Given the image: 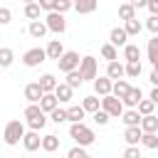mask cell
<instances>
[{"mask_svg":"<svg viewBox=\"0 0 158 158\" xmlns=\"http://www.w3.org/2000/svg\"><path fill=\"white\" fill-rule=\"evenodd\" d=\"M148 59H151V64L158 62V35H153V40H148Z\"/></svg>","mask_w":158,"mask_h":158,"instance_id":"f1b7e54d","label":"cell"},{"mask_svg":"<svg viewBox=\"0 0 158 158\" xmlns=\"http://www.w3.org/2000/svg\"><path fill=\"white\" fill-rule=\"evenodd\" d=\"M47 22H40V20H35V22H30V27H27V32L35 37V40H42L44 35H47Z\"/></svg>","mask_w":158,"mask_h":158,"instance_id":"2e32d148","label":"cell"},{"mask_svg":"<svg viewBox=\"0 0 158 158\" xmlns=\"http://www.w3.org/2000/svg\"><path fill=\"white\" fill-rule=\"evenodd\" d=\"M143 101V94H141V89L138 86H131V91L126 94V99H123V106H128V109H138V104Z\"/></svg>","mask_w":158,"mask_h":158,"instance_id":"9a60e30c","label":"cell"},{"mask_svg":"<svg viewBox=\"0 0 158 158\" xmlns=\"http://www.w3.org/2000/svg\"><path fill=\"white\" fill-rule=\"evenodd\" d=\"M72 94H74V89H72L67 81H62V84L54 89V96L59 99V104H62V101H72Z\"/></svg>","mask_w":158,"mask_h":158,"instance_id":"44dd1931","label":"cell"},{"mask_svg":"<svg viewBox=\"0 0 158 158\" xmlns=\"http://www.w3.org/2000/svg\"><path fill=\"white\" fill-rule=\"evenodd\" d=\"M69 136L77 141V146H91L94 143V131L86 126V123H72V128H69Z\"/></svg>","mask_w":158,"mask_h":158,"instance_id":"3957f363","label":"cell"},{"mask_svg":"<svg viewBox=\"0 0 158 158\" xmlns=\"http://www.w3.org/2000/svg\"><path fill=\"white\" fill-rule=\"evenodd\" d=\"M106 77L109 79H114V81H118L121 77H126V67L116 59V62H109V67H106Z\"/></svg>","mask_w":158,"mask_h":158,"instance_id":"5bb4252c","label":"cell"},{"mask_svg":"<svg viewBox=\"0 0 158 158\" xmlns=\"http://www.w3.org/2000/svg\"><path fill=\"white\" fill-rule=\"evenodd\" d=\"M118 17H121L123 22L133 20V17H136V7H133L131 2H123V5H118Z\"/></svg>","mask_w":158,"mask_h":158,"instance_id":"4316f807","label":"cell"},{"mask_svg":"<svg viewBox=\"0 0 158 158\" xmlns=\"http://www.w3.org/2000/svg\"><path fill=\"white\" fill-rule=\"evenodd\" d=\"M72 7H74V2H72V0H57V10H54V12H62V15H64V12H67V10H72Z\"/></svg>","mask_w":158,"mask_h":158,"instance_id":"60d3db41","label":"cell"},{"mask_svg":"<svg viewBox=\"0 0 158 158\" xmlns=\"http://www.w3.org/2000/svg\"><path fill=\"white\" fill-rule=\"evenodd\" d=\"M42 96H44V89L40 86V81H30V84L25 86V99H27L30 104H40Z\"/></svg>","mask_w":158,"mask_h":158,"instance_id":"ba28073f","label":"cell"},{"mask_svg":"<svg viewBox=\"0 0 158 158\" xmlns=\"http://www.w3.org/2000/svg\"><path fill=\"white\" fill-rule=\"evenodd\" d=\"M153 69H158V62H156V64H153Z\"/></svg>","mask_w":158,"mask_h":158,"instance_id":"f5cc1de1","label":"cell"},{"mask_svg":"<svg viewBox=\"0 0 158 158\" xmlns=\"http://www.w3.org/2000/svg\"><path fill=\"white\" fill-rule=\"evenodd\" d=\"M123 57H126V62H138V59H141L138 44H126V47H123Z\"/></svg>","mask_w":158,"mask_h":158,"instance_id":"83f0119b","label":"cell"},{"mask_svg":"<svg viewBox=\"0 0 158 158\" xmlns=\"http://www.w3.org/2000/svg\"><path fill=\"white\" fill-rule=\"evenodd\" d=\"M141 143H143L146 148H153V151H156V148H158V136H156V133H143Z\"/></svg>","mask_w":158,"mask_h":158,"instance_id":"74e56055","label":"cell"},{"mask_svg":"<svg viewBox=\"0 0 158 158\" xmlns=\"http://www.w3.org/2000/svg\"><path fill=\"white\" fill-rule=\"evenodd\" d=\"M40 86L44 89V94H54V89L59 86V81H57L52 74H42V77H40Z\"/></svg>","mask_w":158,"mask_h":158,"instance_id":"ffe728a7","label":"cell"},{"mask_svg":"<svg viewBox=\"0 0 158 158\" xmlns=\"http://www.w3.org/2000/svg\"><path fill=\"white\" fill-rule=\"evenodd\" d=\"M148 10L151 15H158V0H148Z\"/></svg>","mask_w":158,"mask_h":158,"instance_id":"7dc6e473","label":"cell"},{"mask_svg":"<svg viewBox=\"0 0 158 158\" xmlns=\"http://www.w3.org/2000/svg\"><path fill=\"white\" fill-rule=\"evenodd\" d=\"M101 57H104V59H109V62H116V59H118V52H116V47L109 42V44H104V47H101Z\"/></svg>","mask_w":158,"mask_h":158,"instance_id":"4dcf8cb0","label":"cell"},{"mask_svg":"<svg viewBox=\"0 0 158 158\" xmlns=\"http://www.w3.org/2000/svg\"><path fill=\"white\" fill-rule=\"evenodd\" d=\"M62 54H64L62 42H59V40H52V42L47 44V57H49V59H54V62H59V59H62Z\"/></svg>","mask_w":158,"mask_h":158,"instance_id":"e0dca14e","label":"cell"},{"mask_svg":"<svg viewBox=\"0 0 158 158\" xmlns=\"http://www.w3.org/2000/svg\"><path fill=\"white\" fill-rule=\"evenodd\" d=\"M81 81H84V77H81V72H79V69H74V72H69V74H67V84H69L72 89L81 86Z\"/></svg>","mask_w":158,"mask_h":158,"instance_id":"1f68e13d","label":"cell"},{"mask_svg":"<svg viewBox=\"0 0 158 158\" xmlns=\"http://www.w3.org/2000/svg\"><path fill=\"white\" fill-rule=\"evenodd\" d=\"M49 118H52L54 123H64V121H69V114H67V109H54V111L49 114Z\"/></svg>","mask_w":158,"mask_h":158,"instance_id":"8d00e7d4","label":"cell"},{"mask_svg":"<svg viewBox=\"0 0 158 158\" xmlns=\"http://www.w3.org/2000/svg\"><path fill=\"white\" fill-rule=\"evenodd\" d=\"M96 5H99V0H77V2H74V10H77L79 15H89V12L96 10Z\"/></svg>","mask_w":158,"mask_h":158,"instance_id":"d6986e66","label":"cell"},{"mask_svg":"<svg viewBox=\"0 0 158 158\" xmlns=\"http://www.w3.org/2000/svg\"><path fill=\"white\" fill-rule=\"evenodd\" d=\"M59 64V72H64V74H69V72H74V69H79V64H81V59H79V54L77 52H64L62 54V59L57 62Z\"/></svg>","mask_w":158,"mask_h":158,"instance_id":"8992f818","label":"cell"},{"mask_svg":"<svg viewBox=\"0 0 158 158\" xmlns=\"http://www.w3.org/2000/svg\"><path fill=\"white\" fill-rule=\"evenodd\" d=\"M128 91H131V84H128V81H126V79H118V81H114V91H111V94H114V96H118V99H121V101H123V99H126V94H128Z\"/></svg>","mask_w":158,"mask_h":158,"instance_id":"cb8c5ba5","label":"cell"},{"mask_svg":"<svg viewBox=\"0 0 158 158\" xmlns=\"http://www.w3.org/2000/svg\"><path fill=\"white\" fill-rule=\"evenodd\" d=\"M153 104H158V86H153V91H151V96H148Z\"/></svg>","mask_w":158,"mask_h":158,"instance_id":"f907efd6","label":"cell"},{"mask_svg":"<svg viewBox=\"0 0 158 158\" xmlns=\"http://www.w3.org/2000/svg\"><path fill=\"white\" fill-rule=\"evenodd\" d=\"M47 27H49L52 32H57V35H62V32L67 30V22H64V15H62V12H49V15H47Z\"/></svg>","mask_w":158,"mask_h":158,"instance_id":"9c48e42d","label":"cell"},{"mask_svg":"<svg viewBox=\"0 0 158 158\" xmlns=\"http://www.w3.org/2000/svg\"><path fill=\"white\" fill-rule=\"evenodd\" d=\"M40 7L47 10V12H54L57 10V0H40Z\"/></svg>","mask_w":158,"mask_h":158,"instance_id":"f6af8a7d","label":"cell"},{"mask_svg":"<svg viewBox=\"0 0 158 158\" xmlns=\"http://www.w3.org/2000/svg\"><path fill=\"white\" fill-rule=\"evenodd\" d=\"M123 158H141V151H138V146H128V148L123 151Z\"/></svg>","mask_w":158,"mask_h":158,"instance_id":"ee69618b","label":"cell"},{"mask_svg":"<svg viewBox=\"0 0 158 158\" xmlns=\"http://www.w3.org/2000/svg\"><path fill=\"white\" fill-rule=\"evenodd\" d=\"M25 118H27L30 131H42L44 123H47V116H44V111H42L40 104H30V106L25 109Z\"/></svg>","mask_w":158,"mask_h":158,"instance_id":"6da1fadb","label":"cell"},{"mask_svg":"<svg viewBox=\"0 0 158 158\" xmlns=\"http://www.w3.org/2000/svg\"><path fill=\"white\" fill-rule=\"evenodd\" d=\"M153 109H156V104H153L151 99H143V101L138 104V114H141V116H151Z\"/></svg>","mask_w":158,"mask_h":158,"instance_id":"d590c367","label":"cell"},{"mask_svg":"<svg viewBox=\"0 0 158 158\" xmlns=\"http://www.w3.org/2000/svg\"><path fill=\"white\" fill-rule=\"evenodd\" d=\"M67 114H69V121H72V123H84V114H86V109H84V106H69Z\"/></svg>","mask_w":158,"mask_h":158,"instance_id":"d4e9b609","label":"cell"},{"mask_svg":"<svg viewBox=\"0 0 158 158\" xmlns=\"http://www.w3.org/2000/svg\"><path fill=\"white\" fill-rule=\"evenodd\" d=\"M79 72H81V77H84V81H86V79H96V59H94L91 54H86V57H81V64H79Z\"/></svg>","mask_w":158,"mask_h":158,"instance_id":"52a82bcc","label":"cell"},{"mask_svg":"<svg viewBox=\"0 0 158 158\" xmlns=\"http://www.w3.org/2000/svg\"><path fill=\"white\" fill-rule=\"evenodd\" d=\"M72 2H77V0H72Z\"/></svg>","mask_w":158,"mask_h":158,"instance_id":"db71d44e","label":"cell"},{"mask_svg":"<svg viewBox=\"0 0 158 158\" xmlns=\"http://www.w3.org/2000/svg\"><path fill=\"white\" fill-rule=\"evenodd\" d=\"M10 17H12V15H10V7H0V22H2V25H7V22H10Z\"/></svg>","mask_w":158,"mask_h":158,"instance_id":"bcb514c9","label":"cell"},{"mask_svg":"<svg viewBox=\"0 0 158 158\" xmlns=\"http://www.w3.org/2000/svg\"><path fill=\"white\" fill-rule=\"evenodd\" d=\"M67 158H86V151H84V146H74V148L67 153Z\"/></svg>","mask_w":158,"mask_h":158,"instance_id":"b9f144b4","label":"cell"},{"mask_svg":"<svg viewBox=\"0 0 158 158\" xmlns=\"http://www.w3.org/2000/svg\"><path fill=\"white\" fill-rule=\"evenodd\" d=\"M99 104H101V101H99L96 96H86V99L81 101V106H84L86 111H91V114H96V111H99Z\"/></svg>","mask_w":158,"mask_h":158,"instance_id":"e575fe53","label":"cell"},{"mask_svg":"<svg viewBox=\"0 0 158 158\" xmlns=\"http://www.w3.org/2000/svg\"><path fill=\"white\" fill-rule=\"evenodd\" d=\"M151 84H153V86H158V69H153V72H151Z\"/></svg>","mask_w":158,"mask_h":158,"instance_id":"681fc988","label":"cell"},{"mask_svg":"<svg viewBox=\"0 0 158 158\" xmlns=\"http://www.w3.org/2000/svg\"><path fill=\"white\" fill-rule=\"evenodd\" d=\"M94 91L104 99V96H109L111 91H114V79H109V77H96L94 79Z\"/></svg>","mask_w":158,"mask_h":158,"instance_id":"30bf717a","label":"cell"},{"mask_svg":"<svg viewBox=\"0 0 158 158\" xmlns=\"http://www.w3.org/2000/svg\"><path fill=\"white\" fill-rule=\"evenodd\" d=\"M123 30H126V32H128V37H131V35H138V32L143 30V25H141V22L133 17V20H128V22L123 25Z\"/></svg>","mask_w":158,"mask_h":158,"instance_id":"836d02e7","label":"cell"},{"mask_svg":"<svg viewBox=\"0 0 158 158\" xmlns=\"http://www.w3.org/2000/svg\"><path fill=\"white\" fill-rule=\"evenodd\" d=\"M2 138H5L7 146H17V143L25 138V123H22V121H7Z\"/></svg>","mask_w":158,"mask_h":158,"instance_id":"7a4b0ae2","label":"cell"},{"mask_svg":"<svg viewBox=\"0 0 158 158\" xmlns=\"http://www.w3.org/2000/svg\"><path fill=\"white\" fill-rule=\"evenodd\" d=\"M141 128H143V133H156L158 131V116H143V121H141Z\"/></svg>","mask_w":158,"mask_h":158,"instance_id":"484cf974","label":"cell"},{"mask_svg":"<svg viewBox=\"0 0 158 158\" xmlns=\"http://www.w3.org/2000/svg\"><path fill=\"white\" fill-rule=\"evenodd\" d=\"M133 7H148V0H131Z\"/></svg>","mask_w":158,"mask_h":158,"instance_id":"c3c4849f","label":"cell"},{"mask_svg":"<svg viewBox=\"0 0 158 158\" xmlns=\"http://www.w3.org/2000/svg\"><path fill=\"white\" fill-rule=\"evenodd\" d=\"M123 123L126 126H141V121H143V116L138 114V109H128V111H123Z\"/></svg>","mask_w":158,"mask_h":158,"instance_id":"7402d4cb","label":"cell"},{"mask_svg":"<svg viewBox=\"0 0 158 158\" xmlns=\"http://www.w3.org/2000/svg\"><path fill=\"white\" fill-rule=\"evenodd\" d=\"M44 59H49V57H47V49H42V47H32V49H27L22 54V64L25 67H40Z\"/></svg>","mask_w":158,"mask_h":158,"instance_id":"5b68a950","label":"cell"},{"mask_svg":"<svg viewBox=\"0 0 158 158\" xmlns=\"http://www.w3.org/2000/svg\"><path fill=\"white\" fill-rule=\"evenodd\" d=\"M141 74V62H126V77H138Z\"/></svg>","mask_w":158,"mask_h":158,"instance_id":"f35d334b","label":"cell"},{"mask_svg":"<svg viewBox=\"0 0 158 158\" xmlns=\"http://www.w3.org/2000/svg\"><path fill=\"white\" fill-rule=\"evenodd\" d=\"M22 2H25V5H30V2H40V0H22Z\"/></svg>","mask_w":158,"mask_h":158,"instance_id":"816d5d0a","label":"cell"},{"mask_svg":"<svg viewBox=\"0 0 158 158\" xmlns=\"http://www.w3.org/2000/svg\"><path fill=\"white\" fill-rule=\"evenodd\" d=\"M101 109H104L111 118L123 116V101H121L118 96H114V94H109V96H104V99H101Z\"/></svg>","mask_w":158,"mask_h":158,"instance_id":"277c9868","label":"cell"},{"mask_svg":"<svg viewBox=\"0 0 158 158\" xmlns=\"http://www.w3.org/2000/svg\"><path fill=\"white\" fill-rule=\"evenodd\" d=\"M109 118H111V116H109V114H106L104 109H99V111L94 114V121H96L99 126H106V123H109Z\"/></svg>","mask_w":158,"mask_h":158,"instance_id":"ab89813d","label":"cell"},{"mask_svg":"<svg viewBox=\"0 0 158 158\" xmlns=\"http://www.w3.org/2000/svg\"><path fill=\"white\" fill-rule=\"evenodd\" d=\"M86 158H91V156H86Z\"/></svg>","mask_w":158,"mask_h":158,"instance_id":"11a10c76","label":"cell"},{"mask_svg":"<svg viewBox=\"0 0 158 158\" xmlns=\"http://www.w3.org/2000/svg\"><path fill=\"white\" fill-rule=\"evenodd\" d=\"M40 106H42V111H44V114H52L54 109H59V99H57L54 94H44V96H42V101H40Z\"/></svg>","mask_w":158,"mask_h":158,"instance_id":"ac0fdd59","label":"cell"},{"mask_svg":"<svg viewBox=\"0 0 158 158\" xmlns=\"http://www.w3.org/2000/svg\"><path fill=\"white\" fill-rule=\"evenodd\" d=\"M12 59H15L12 49H10V47H2V49H0V67H10Z\"/></svg>","mask_w":158,"mask_h":158,"instance_id":"d6a6232c","label":"cell"},{"mask_svg":"<svg viewBox=\"0 0 158 158\" xmlns=\"http://www.w3.org/2000/svg\"><path fill=\"white\" fill-rule=\"evenodd\" d=\"M22 146H25V151H37V148H42V138H40V131H27L25 133V138H22Z\"/></svg>","mask_w":158,"mask_h":158,"instance_id":"7c38bea8","label":"cell"},{"mask_svg":"<svg viewBox=\"0 0 158 158\" xmlns=\"http://www.w3.org/2000/svg\"><path fill=\"white\" fill-rule=\"evenodd\" d=\"M141 138H143V128H141V126H126V131H123V141H126L128 146H138Z\"/></svg>","mask_w":158,"mask_h":158,"instance_id":"8fae6325","label":"cell"},{"mask_svg":"<svg viewBox=\"0 0 158 158\" xmlns=\"http://www.w3.org/2000/svg\"><path fill=\"white\" fill-rule=\"evenodd\" d=\"M146 27H148L153 35H158V15H151V17L146 20Z\"/></svg>","mask_w":158,"mask_h":158,"instance_id":"7bdbcfd3","label":"cell"},{"mask_svg":"<svg viewBox=\"0 0 158 158\" xmlns=\"http://www.w3.org/2000/svg\"><path fill=\"white\" fill-rule=\"evenodd\" d=\"M59 148V136H54V133H47V136H42V151H47V153H54Z\"/></svg>","mask_w":158,"mask_h":158,"instance_id":"603a6c76","label":"cell"},{"mask_svg":"<svg viewBox=\"0 0 158 158\" xmlns=\"http://www.w3.org/2000/svg\"><path fill=\"white\" fill-rule=\"evenodd\" d=\"M126 40H128V32H126L123 27H114L111 35H109V42H111L114 47H126V44H128Z\"/></svg>","mask_w":158,"mask_h":158,"instance_id":"4fadbf2b","label":"cell"},{"mask_svg":"<svg viewBox=\"0 0 158 158\" xmlns=\"http://www.w3.org/2000/svg\"><path fill=\"white\" fill-rule=\"evenodd\" d=\"M40 10H42L40 2H30V5H25V17H30L35 22V20H40Z\"/></svg>","mask_w":158,"mask_h":158,"instance_id":"f546056e","label":"cell"}]
</instances>
